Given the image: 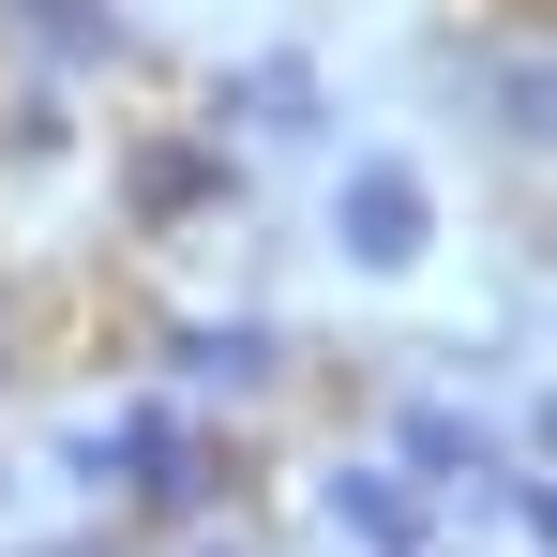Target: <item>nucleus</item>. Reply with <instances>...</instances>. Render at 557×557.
<instances>
[{
	"mask_svg": "<svg viewBox=\"0 0 557 557\" xmlns=\"http://www.w3.org/2000/svg\"><path fill=\"white\" fill-rule=\"evenodd\" d=\"M332 242H347L362 272H407V257L437 242V196H422V166H347V196H332Z\"/></svg>",
	"mask_w": 557,
	"mask_h": 557,
	"instance_id": "f257e3e1",
	"label": "nucleus"
},
{
	"mask_svg": "<svg viewBox=\"0 0 557 557\" xmlns=\"http://www.w3.org/2000/svg\"><path fill=\"white\" fill-rule=\"evenodd\" d=\"M136 226H182V211H226V196H242V166H226V151H211V136H166V151H136Z\"/></svg>",
	"mask_w": 557,
	"mask_h": 557,
	"instance_id": "f03ea898",
	"label": "nucleus"
},
{
	"mask_svg": "<svg viewBox=\"0 0 557 557\" xmlns=\"http://www.w3.org/2000/svg\"><path fill=\"white\" fill-rule=\"evenodd\" d=\"M332 528H347L362 557H422V543H437L422 482H376V467H347V482H332Z\"/></svg>",
	"mask_w": 557,
	"mask_h": 557,
	"instance_id": "7ed1b4c3",
	"label": "nucleus"
},
{
	"mask_svg": "<svg viewBox=\"0 0 557 557\" xmlns=\"http://www.w3.org/2000/svg\"><path fill=\"white\" fill-rule=\"evenodd\" d=\"M91 467H136V497H166V512H182L196 482H211V453L182 437V407H151L136 437H91Z\"/></svg>",
	"mask_w": 557,
	"mask_h": 557,
	"instance_id": "20e7f679",
	"label": "nucleus"
},
{
	"mask_svg": "<svg viewBox=\"0 0 557 557\" xmlns=\"http://www.w3.org/2000/svg\"><path fill=\"white\" fill-rule=\"evenodd\" d=\"M15 30H46V61H61V76H91V61H121L106 0H15Z\"/></svg>",
	"mask_w": 557,
	"mask_h": 557,
	"instance_id": "39448f33",
	"label": "nucleus"
},
{
	"mask_svg": "<svg viewBox=\"0 0 557 557\" xmlns=\"http://www.w3.org/2000/svg\"><path fill=\"white\" fill-rule=\"evenodd\" d=\"M407 467H422V482L482 467V422H453V407H407Z\"/></svg>",
	"mask_w": 557,
	"mask_h": 557,
	"instance_id": "423d86ee",
	"label": "nucleus"
},
{
	"mask_svg": "<svg viewBox=\"0 0 557 557\" xmlns=\"http://www.w3.org/2000/svg\"><path fill=\"white\" fill-rule=\"evenodd\" d=\"M196 376H272V332H182Z\"/></svg>",
	"mask_w": 557,
	"mask_h": 557,
	"instance_id": "0eeeda50",
	"label": "nucleus"
}]
</instances>
